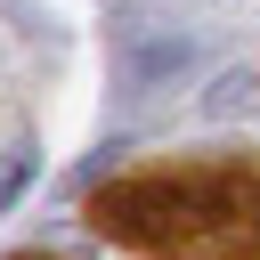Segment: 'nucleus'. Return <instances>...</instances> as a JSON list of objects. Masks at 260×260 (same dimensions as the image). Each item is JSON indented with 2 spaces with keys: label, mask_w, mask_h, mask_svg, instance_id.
<instances>
[{
  "label": "nucleus",
  "mask_w": 260,
  "mask_h": 260,
  "mask_svg": "<svg viewBox=\"0 0 260 260\" xmlns=\"http://www.w3.org/2000/svg\"><path fill=\"white\" fill-rule=\"evenodd\" d=\"M89 228L138 260H260V154H171L89 195Z\"/></svg>",
  "instance_id": "f257e3e1"
},
{
  "label": "nucleus",
  "mask_w": 260,
  "mask_h": 260,
  "mask_svg": "<svg viewBox=\"0 0 260 260\" xmlns=\"http://www.w3.org/2000/svg\"><path fill=\"white\" fill-rule=\"evenodd\" d=\"M187 65H195V32H122V49H114V81H122L130 98L179 81Z\"/></svg>",
  "instance_id": "f03ea898"
},
{
  "label": "nucleus",
  "mask_w": 260,
  "mask_h": 260,
  "mask_svg": "<svg viewBox=\"0 0 260 260\" xmlns=\"http://www.w3.org/2000/svg\"><path fill=\"white\" fill-rule=\"evenodd\" d=\"M252 89H260L252 73H219V81L203 89V114H236V106H252Z\"/></svg>",
  "instance_id": "7ed1b4c3"
},
{
  "label": "nucleus",
  "mask_w": 260,
  "mask_h": 260,
  "mask_svg": "<svg viewBox=\"0 0 260 260\" xmlns=\"http://www.w3.org/2000/svg\"><path fill=\"white\" fill-rule=\"evenodd\" d=\"M24 179H32V146L16 138V146H8V162H0V211H8L16 195H24Z\"/></svg>",
  "instance_id": "20e7f679"
}]
</instances>
